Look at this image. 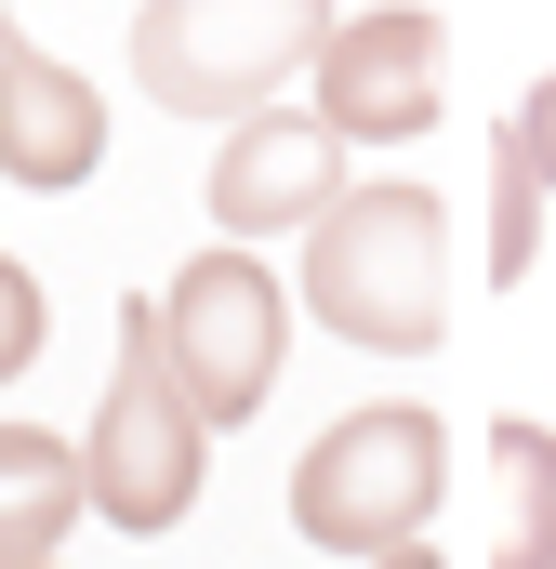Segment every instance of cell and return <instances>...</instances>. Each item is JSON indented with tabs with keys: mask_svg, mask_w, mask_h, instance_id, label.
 Listing matches in <instances>:
<instances>
[{
	"mask_svg": "<svg viewBox=\"0 0 556 569\" xmlns=\"http://www.w3.org/2000/svg\"><path fill=\"white\" fill-rule=\"evenodd\" d=\"M437 503H450V425H437L424 398L345 411V425H318V450L291 463V530H305L318 557H358V569L424 543Z\"/></svg>",
	"mask_w": 556,
	"mask_h": 569,
	"instance_id": "3",
	"label": "cell"
},
{
	"mask_svg": "<svg viewBox=\"0 0 556 569\" xmlns=\"http://www.w3.org/2000/svg\"><path fill=\"white\" fill-rule=\"evenodd\" d=\"M199 477H212V411L186 398V371H172V331H159V291L120 305V371H107V411L80 437V490H93V517L107 530H186V503H199Z\"/></svg>",
	"mask_w": 556,
	"mask_h": 569,
	"instance_id": "2",
	"label": "cell"
},
{
	"mask_svg": "<svg viewBox=\"0 0 556 569\" xmlns=\"http://www.w3.org/2000/svg\"><path fill=\"white\" fill-rule=\"evenodd\" d=\"M159 331H172V371L186 398L212 411V437H239L252 411L278 398V358H291V291L252 239H212L186 279L159 291Z\"/></svg>",
	"mask_w": 556,
	"mask_h": 569,
	"instance_id": "5",
	"label": "cell"
},
{
	"mask_svg": "<svg viewBox=\"0 0 556 569\" xmlns=\"http://www.w3.org/2000/svg\"><path fill=\"white\" fill-rule=\"evenodd\" d=\"M371 569H450V557H424V543H398V557H371Z\"/></svg>",
	"mask_w": 556,
	"mask_h": 569,
	"instance_id": "14",
	"label": "cell"
},
{
	"mask_svg": "<svg viewBox=\"0 0 556 569\" xmlns=\"http://www.w3.org/2000/svg\"><path fill=\"white\" fill-rule=\"evenodd\" d=\"M504 133H517V159L544 172V199H556V67H544V80H530V107H517Z\"/></svg>",
	"mask_w": 556,
	"mask_h": 569,
	"instance_id": "13",
	"label": "cell"
},
{
	"mask_svg": "<svg viewBox=\"0 0 556 569\" xmlns=\"http://www.w3.org/2000/svg\"><path fill=\"white\" fill-rule=\"evenodd\" d=\"M305 107H318L345 146H411V133H437V107H450V27H437L424 0L345 13V27L318 40V67H305Z\"/></svg>",
	"mask_w": 556,
	"mask_h": 569,
	"instance_id": "6",
	"label": "cell"
},
{
	"mask_svg": "<svg viewBox=\"0 0 556 569\" xmlns=\"http://www.w3.org/2000/svg\"><path fill=\"white\" fill-rule=\"evenodd\" d=\"M67 517H93V490H80V437L0 425V569L53 557V543H67Z\"/></svg>",
	"mask_w": 556,
	"mask_h": 569,
	"instance_id": "10",
	"label": "cell"
},
{
	"mask_svg": "<svg viewBox=\"0 0 556 569\" xmlns=\"http://www.w3.org/2000/svg\"><path fill=\"white\" fill-rule=\"evenodd\" d=\"M93 159H107V93L0 13V186L67 199V186H93Z\"/></svg>",
	"mask_w": 556,
	"mask_h": 569,
	"instance_id": "8",
	"label": "cell"
},
{
	"mask_svg": "<svg viewBox=\"0 0 556 569\" xmlns=\"http://www.w3.org/2000/svg\"><path fill=\"white\" fill-rule=\"evenodd\" d=\"M27 569H53V557H27Z\"/></svg>",
	"mask_w": 556,
	"mask_h": 569,
	"instance_id": "15",
	"label": "cell"
},
{
	"mask_svg": "<svg viewBox=\"0 0 556 569\" xmlns=\"http://www.w3.org/2000/svg\"><path fill=\"white\" fill-rule=\"evenodd\" d=\"M345 159L358 146L331 133L318 107H252V120H226V146H212V226L226 239H305L331 199H345Z\"/></svg>",
	"mask_w": 556,
	"mask_h": 569,
	"instance_id": "7",
	"label": "cell"
},
{
	"mask_svg": "<svg viewBox=\"0 0 556 569\" xmlns=\"http://www.w3.org/2000/svg\"><path fill=\"white\" fill-rule=\"evenodd\" d=\"M477 569H556V425L504 411L490 425V530Z\"/></svg>",
	"mask_w": 556,
	"mask_h": 569,
	"instance_id": "9",
	"label": "cell"
},
{
	"mask_svg": "<svg viewBox=\"0 0 556 569\" xmlns=\"http://www.w3.org/2000/svg\"><path fill=\"white\" fill-rule=\"evenodd\" d=\"M305 318L358 358H437V331H450V212H437V186H345L305 226Z\"/></svg>",
	"mask_w": 556,
	"mask_h": 569,
	"instance_id": "1",
	"label": "cell"
},
{
	"mask_svg": "<svg viewBox=\"0 0 556 569\" xmlns=\"http://www.w3.org/2000/svg\"><path fill=\"white\" fill-rule=\"evenodd\" d=\"M331 27H345L331 0H146L133 13V80L172 120H252V107H278L318 67Z\"/></svg>",
	"mask_w": 556,
	"mask_h": 569,
	"instance_id": "4",
	"label": "cell"
},
{
	"mask_svg": "<svg viewBox=\"0 0 556 569\" xmlns=\"http://www.w3.org/2000/svg\"><path fill=\"white\" fill-rule=\"evenodd\" d=\"M530 212H544V172L517 159V133H490V291L530 279Z\"/></svg>",
	"mask_w": 556,
	"mask_h": 569,
	"instance_id": "11",
	"label": "cell"
},
{
	"mask_svg": "<svg viewBox=\"0 0 556 569\" xmlns=\"http://www.w3.org/2000/svg\"><path fill=\"white\" fill-rule=\"evenodd\" d=\"M40 331H53V305H40V279H27V266L0 252V385H13L27 358H40Z\"/></svg>",
	"mask_w": 556,
	"mask_h": 569,
	"instance_id": "12",
	"label": "cell"
}]
</instances>
